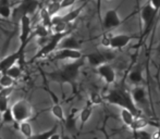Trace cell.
Wrapping results in <instances>:
<instances>
[{"mask_svg": "<svg viewBox=\"0 0 160 139\" xmlns=\"http://www.w3.org/2000/svg\"><path fill=\"white\" fill-rule=\"evenodd\" d=\"M134 136L137 138H150V137H152V134L148 133L147 131H144V128H142V129H138V131H135Z\"/></svg>", "mask_w": 160, "mask_h": 139, "instance_id": "cell-33", "label": "cell"}, {"mask_svg": "<svg viewBox=\"0 0 160 139\" xmlns=\"http://www.w3.org/2000/svg\"><path fill=\"white\" fill-rule=\"evenodd\" d=\"M67 35H69L68 32H63V33H53L52 35H50V37L48 38L46 42L42 46V48L39 49L37 53L35 55L34 59H39V58H44L47 57L48 55L52 53L56 49H58V46H59L60 41L65 37Z\"/></svg>", "mask_w": 160, "mask_h": 139, "instance_id": "cell-4", "label": "cell"}, {"mask_svg": "<svg viewBox=\"0 0 160 139\" xmlns=\"http://www.w3.org/2000/svg\"><path fill=\"white\" fill-rule=\"evenodd\" d=\"M0 121H1V112H0Z\"/></svg>", "mask_w": 160, "mask_h": 139, "instance_id": "cell-38", "label": "cell"}, {"mask_svg": "<svg viewBox=\"0 0 160 139\" xmlns=\"http://www.w3.org/2000/svg\"><path fill=\"white\" fill-rule=\"evenodd\" d=\"M158 127H159V129L157 131V133L155 134V135H152V136H155V137H160V124L158 125Z\"/></svg>", "mask_w": 160, "mask_h": 139, "instance_id": "cell-36", "label": "cell"}, {"mask_svg": "<svg viewBox=\"0 0 160 139\" xmlns=\"http://www.w3.org/2000/svg\"><path fill=\"white\" fill-rule=\"evenodd\" d=\"M13 84H14V79L10 75H8L7 73H1V76H0V85L2 87H12Z\"/></svg>", "mask_w": 160, "mask_h": 139, "instance_id": "cell-25", "label": "cell"}, {"mask_svg": "<svg viewBox=\"0 0 160 139\" xmlns=\"http://www.w3.org/2000/svg\"><path fill=\"white\" fill-rule=\"evenodd\" d=\"M150 124H152V121L147 120V118L139 115L134 118V122H133V124L131 125L130 128L132 129L133 132H135V131H138V129L145 128L146 126H148V125H150Z\"/></svg>", "mask_w": 160, "mask_h": 139, "instance_id": "cell-17", "label": "cell"}, {"mask_svg": "<svg viewBox=\"0 0 160 139\" xmlns=\"http://www.w3.org/2000/svg\"><path fill=\"white\" fill-rule=\"evenodd\" d=\"M149 2L152 3V6L159 12L160 11V0H150Z\"/></svg>", "mask_w": 160, "mask_h": 139, "instance_id": "cell-35", "label": "cell"}, {"mask_svg": "<svg viewBox=\"0 0 160 139\" xmlns=\"http://www.w3.org/2000/svg\"><path fill=\"white\" fill-rule=\"evenodd\" d=\"M120 117H121V120H122L123 124H124L125 126L131 127V125L133 124V122H134V118L136 117V116H135L134 114L130 111V110L125 109V108H121Z\"/></svg>", "mask_w": 160, "mask_h": 139, "instance_id": "cell-18", "label": "cell"}, {"mask_svg": "<svg viewBox=\"0 0 160 139\" xmlns=\"http://www.w3.org/2000/svg\"><path fill=\"white\" fill-rule=\"evenodd\" d=\"M97 73L99 74L101 78L106 82V84L108 85H111L116 82L117 79V74H116V71L113 70L110 64L107 63H102L100 64L99 66H97Z\"/></svg>", "mask_w": 160, "mask_h": 139, "instance_id": "cell-10", "label": "cell"}, {"mask_svg": "<svg viewBox=\"0 0 160 139\" xmlns=\"http://www.w3.org/2000/svg\"><path fill=\"white\" fill-rule=\"evenodd\" d=\"M103 99L110 104L118 105L120 108H125V109L130 110L135 116L142 115V111L133 101L131 93L128 91L124 87H116V88L111 89L108 93V95L103 97Z\"/></svg>", "mask_w": 160, "mask_h": 139, "instance_id": "cell-1", "label": "cell"}, {"mask_svg": "<svg viewBox=\"0 0 160 139\" xmlns=\"http://www.w3.org/2000/svg\"><path fill=\"white\" fill-rule=\"evenodd\" d=\"M83 65H84L83 58L78 60H72V62L65 64L61 70L51 74V77L58 83H68V84L74 86L78 77V74H80V70Z\"/></svg>", "mask_w": 160, "mask_h": 139, "instance_id": "cell-2", "label": "cell"}, {"mask_svg": "<svg viewBox=\"0 0 160 139\" xmlns=\"http://www.w3.org/2000/svg\"><path fill=\"white\" fill-rule=\"evenodd\" d=\"M19 128L21 134L26 138H31L34 136L33 134V127L31 125V123L28 122V120L23 121V122H20L19 123Z\"/></svg>", "mask_w": 160, "mask_h": 139, "instance_id": "cell-19", "label": "cell"}, {"mask_svg": "<svg viewBox=\"0 0 160 139\" xmlns=\"http://www.w3.org/2000/svg\"><path fill=\"white\" fill-rule=\"evenodd\" d=\"M46 8L51 15L57 14V13L61 10V8H60V2H58V1H51L50 3L46 7Z\"/></svg>", "mask_w": 160, "mask_h": 139, "instance_id": "cell-26", "label": "cell"}, {"mask_svg": "<svg viewBox=\"0 0 160 139\" xmlns=\"http://www.w3.org/2000/svg\"><path fill=\"white\" fill-rule=\"evenodd\" d=\"M89 102H91L92 104H100L101 102H102V97H101L100 95H99L98 93H92L91 96H89Z\"/></svg>", "mask_w": 160, "mask_h": 139, "instance_id": "cell-31", "label": "cell"}, {"mask_svg": "<svg viewBox=\"0 0 160 139\" xmlns=\"http://www.w3.org/2000/svg\"><path fill=\"white\" fill-rule=\"evenodd\" d=\"M3 88H4V87H2L1 85H0V93H1V91H2V89H3Z\"/></svg>", "mask_w": 160, "mask_h": 139, "instance_id": "cell-37", "label": "cell"}, {"mask_svg": "<svg viewBox=\"0 0 160 139\" xmlns=\"http://www.w3.org/2000/svg\"><path fill=\"white\" fill-rule=\"evenodd\" d=\"M157 13H158V11L152 6L150 2H148V3L144 4V6L142 7L141 17H142V21H143V23H144V26H145L144 35L150 30V27H152V23H154V21H155V17H156Z\"/></svg>", "mask_w": 160, "mask_h": 139, "instance_id": "cell-8", "label": "cell"}, {"mask_svg": "<svg viewBox=\"0 0 160 139\" xmlns=\"http://www.w3.org/2000/svg\"><path fill=\"white\" fill-rule=\"evenodd\" d=\"M76 0H61L60 1V8L61 9H67L72 7L74 3H75Z\"/></svg>", "mask_w": 160, "mask_h": 139, "instance_id": "cell-34", "label": "cell"}, {"mask_svg": "<svg viewBox=\"0 0 160 139\" xmlns=\"http://www.w3.org/2000/svg\"><path fill=\"white\" fill-rule=\"evenodd\" d=\"M33 35L37 36L38 38L40 37H48L50 35V28L46 27L45 25H42V23L37 24L36 27L34 28V32H33Z\"/></svg>", "mask_w": 160, "mask_h": 139, "instance_id": "cell-21", "label": "cell"}, {"mask_svg": "<svg viewBox=\"0 0 160 139\" xmlns=\"http://www.w3.org/2000/svg\"><path fill=\"white\" fill-rule=\"evenodd\" d=\"M51 113H52V115L55 116L58 121L64 123V121H65L64 111H63V109H62V107L60 104L52 105V108H51Z\"/></svg>", "mask_w": 160, "mask_h": 139, "instance_id": "cell-24", "label": "cell"}, {"mask_svg": "<svg viewBox=\"0 0 160 139\" xmlns=\"http://www.w3.org/2000/svg\"><path fill=\"white\" fill-rule=\"evenodd\" d=\"M58 47H60V48H69V49H78V50H81V42L76 38H74L73 36L67 35L60 41Z\"/></svg>", "mask_w": 160, "mask_h": 139, "instance_id": "cell-14", "label": "cell"}, {"mask_svg": "<svg viewBox=\"0 0 160 139\" xmlns=\"http://www.w3.org/2000/svg\"><path fill=\"white\" fill-rule=\"evenodd\" d=\"M4 73H7L8 75H10L11 77L13 78V79H18V78H20L21 77V75H22V68H21V65H19V64H13L12 66H10L8 70H7Z\"/></svg>", "mask_w": 160, "mask_h": 139, "instance_id": "cell-22", "label": "cell"}, {"mask_svg": "<svg viewBox=\"0 0 160 139\" xmlns=\"http://www.w3.org/2000/svg\"><path fill=\"white\" fill-rule=\"evenodd\" d=\"M83 8H84V6L80 7V8L73 9L72 11H70V12H68L65 15H63V17H62V20H63L65 23H68V24L72 23V22L75 21V20L78 17V15H80L81 12H82Z\"/></svg>", "mask_w": 160, "mask_h": 139, "instance_id": "cell-20", "label": "cell"}, {"mask_svg": "<svg viewBox=\"0 0 160 139\" xmlns=\"http://www.w3.org/2000/svg\"><path fill=\"white\" fill-rule=\"evenodd\" d=\"M92 114H93V104H92L91 102H88V104H87L86 107L83 108V109L81 110V111H80V115H78L82 126L88 122L89 118L92 117Z\"/></svg>", "mask_w": 160, "mask_h": 139, "instance_id": "cell-16", "label": "cell"}, {"mask_svg": "<svg viewBox=\"0 0 160 139\" xmlns=\"http://www.w3.org/2000/svg\"><path fill=\"white\" fill-rule=\"evenodd\" d=\"M131 97L135 104H145L147 101V93L144 87H141L139 85L135 86L131 91Z\"/></svg>", "mask_w": 160, "mask_h": 139, "instance_id": "cell-13", "label": "cell"}, {"mask_svg": "<svg viewBox=\"0 0 160 139\" xmlns=\"http://www.w3.org/2000/svg\"><path fill=\"white\" fill-rule=\"evenodd\" d=\"M57 128H58V126L56 125V126L53 127V128H51L50 131L46 132V133L38 134V135H36V137H37V138H44V139H51L52 135H55L56 132H57Z\"/></svg>", "mask_w": 160, "mask_h": 139, "instance_id": "cell-32", "label": "cell"}, {"mask_svg": "<svg viewBox=\"0 0 160 139\" xmlns=\"http://www.w3.org/2000/svg\"><path fill=\"white\" fill-rule=\"evenodd\" d=\"M128 78V82H130L132 85H134V86L139 85L144 79L143 78V71H142V69L139 68V66L136 69H134L132 72H130Z\"/></svg>", "mask_w": 160, "mask_h": 139, "instance_id": "cell-15", "label": "cell"}, {"mask_svg": "<svg viewBox=\"0 0 160 139\" xmlns=\"http://www.w3.org/2000/svg\"><path fill=\"white\" fill-rule=\"evenodd\" d=\"M136 34H106L101 39V45L106 48L123 49L127 47L133 39H137Z\"/></svg>", "mask_w": 160, "mask_h": 139, "instance_id": "cell-3", "label": "cell"}, {"mask_svg": "<svg viewBox=\"0 0 160 139\" xmlns=\"http://www.w3.org/2000/svg\"><path fill=\"white\" fill-rule=\"evenodd\" d=\"M124 21H122L118 13L117 9H109L107 12L105 13V17L102 20V26L105 30L111 31L114 28L119 27Z\"/></svg>", "mask_w": 160, "mask_h": 139, "instance_id": "cell-9", "label": "cell"}, {"mask_svg": "<svg viewBox=\"0 0 160 139\" xmlns=\"http://www.w3.org/2000/svg\"><path fill=\"white\" fill-rule=\"evenodd\" d=\"M1 120H2V122H4V123H12V122H14L13 114H12V112H11L10 108H9V109H7L6 111L1 113Z\"/></svg>", "mask_w": 160, "mask_h": 139, "instance_id": "cell-28", "label": "cell"}, {"mask_svg": "<svg viewBox=\"0 0 160 139\" xmlns=\"http://www.w3.org/2000/svg\"><path fill=\"white\" fill-rule=\"evenodd\" d=\"M64 124H65V127H67L69 131H74L75 129V124H76V118L74 117V115H70L68 118H65L64 121Z\"/></svg>", "mask_w": 160, "mask_h": 139, "instance_id": "cell-30", "label": "cell"}, {"mask_svg": "<svg viewBox=\"0 0 160 139\" xmlns=\"http://www.w3.org/2000/svg\"><path fill=\"white\" fill-rule=\"evenodd\" d=\"M51 17L52 15L48 12L47 8H42L40 10V21H42V24L48 28H51Z\"/></svg>", "mask_w": 160, "mask_h": 139, "instance_id": "cell-23", "label": "cell"}, {"mask_svg": "<svg viewBox=\"0 0 160 139\" xmlns=\"http://www.w3.org/2000/svg\"><path fill=\"white\" fill-rule=\"evenodd\" d=\"M11 13H12V9L10 6L0 4V17H2L3 19H9L11 17Z\"/></svg>", "mask_w": 160, "mask_h": 139, "instance_id": "cell-29", "label": "cell"}, {"mask_svg": "<svg viewBox=\"0 0 160 139\" xmlns=\"http://www.w3.org/2000/svg\"><path fill=\"white\" fill-rule=\"evenodd\" d=\"M10 109L13 114L14 122L18 123L30 120L31 116L33 115L32 105L30 104V102L26 101V100H19V101L14 102Z\"/></svg>", "mask_w": 160, "mask_h": 139, "instance_id": "cell-5", "label": "cell"}, {"mask_svg": "<svg viewBox=\"0 0 160 139\" xmlns=\"http://www.w3.org/2000/svg\"><path fill=\"white\" fill-rule=\"evenodd\" d=\"M53 52H55L56 60H78L83 58L81 50H78V49L60 48L56 49Z\"/></svg>", "mask_w": 160, "mask_h": 139, "instance_id": "cell-11", "label": "cell"}, {"mask_svg": "<svg viewBox=\"0 0 160 139\" xmlns=\"http://www.w3.org/2000/svg\"><path fill=\"white\" fill-rule=\"evenodd\" d=\"M114 57H116V55H114L113 51L107 50V51H95V52H92L86 55V59L92 66L97 68L100 64L107 63V62L113 60Z\"/></svg>", "mask_w": 160, "mask_h": 139, "instance_id": "cell-7", "label": "cell"}, {"mask_svg": "<svg viewBox=\"0 0 160 139\" xmlns=\"http://www.w3.org/2000/svg\"><path fill=\"white\" fill-rule=\"evenodd\" d=\"M22 59H23V53L20 52L19 50L17 52H13L11 55H7L6 58H3L0 61V73H4L10 66L15 64L18 61H22Z\"/></svg>", "mask_w": 160, "mask_h": 139, "instance_id": "cell-12", "label": "cell"}, {"mask_svg": "<svg viewBox=\"0 0 160 139\" xmlns=\"http://www.w3.org/2000/svg\"><path fill=\"white\" fill-rule=\"evenodd\" d=\"M68 25H69L68 23H65L64 21H61V22H59V23L53 24V25L51 26V28H52L53 33H63V32H67Z\"/></svg>", "mask_w": 160, "mask_h": 139, "instance_id": "cell-27", "label": "cell"}, {"mask_svg": "<svg viewBox=\"0 0 160 139\" xmlns=\"http://www.w3.org/2000/svg\"><path fill=\"white\" fill-rule=\"evenodd\" d=\"M21 33H20V48L19 51L23 53L24 49H25L26 45H28V40H30V35L32 32V22H31V17L28 14L21 15Z\"/></svg>", "mask_w": 160, "mask_h": 139, "instance_id": "cell-6", "label": "cell"}]
</instances>
